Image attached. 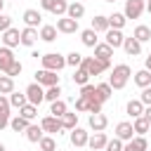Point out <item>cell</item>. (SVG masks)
<instances>
[{"label":"cell","mask_w":151,"mask_h":151,"mask_svg":"<svg viewBox=\"0 0 151 151\" xmlns=\"http://www.w3.org/2000/svg\"><path fill=\"white\" fill-rule=\"evenodd\" d=\"M9 127H12L14 132H26L28 120H26V118H21V116H17V118H12V120H9Z\"/></svg>","instance_id":"36"},{"label":"cell","mask_w":151,"mask_h":151,"mask_svg":"<svg viewBox=\"0 0 151 151\" xmlns=\"http://www.w3.org/2000/svg\"><path fill=\"white\" fill-rule=\"evenodd\" d=\"M9 99H5V94H0V111H9Z\"/></svg>","instance_id":"50"},{"label":"cell","mask_w":151,"mask_h":151,"mask_svg":"<svg viewBox=\"0 0 151 151\" xmlns=\"http://www.w3.org/2000/svg\"><path fill=\"white\" fill-rule=\"evenodd\" d=\"M130 76H132L130 66H127V64H118V66H113V71H111V76H109V85H111L113 90H123V87L127 85Z\"/></svg>","instance_id":"1"},{"label":"cell","mask_w":151,"mask_h":151,"mask_svg":"<svg viewBox=\"0 0 151 151\" xmlns=\"http://www.w3.org/2000/svg\"><path fill=\"white\" fill-rule=\"evenodd\" d=\"M14 92V78L0 76V94H12Z\"/></svg>","instance_id":"29"},{"label":"cell","mask_w":151,"mask_h":151,"mask_svg":"<svg viewBox=\"0 0 151 151\" xmlns=\"http://www.w3.org/2000/svg\"><path fill=\"white\" fill-rule=\"evenodd\" d=\"M149 120L144 118V116H139V118H134V123H132V127H134V132H139V134H144L146 130H149Z\"/></svg>","instance_id":"38"},{"label":"cell","mask_w":151,"mask_h":151,"mask_svg":"<svg viewBox=\"0 0 151 151\" xmlns=\"http://www.w3.org/2000/svg\"><path fill=\"white\" fill-rule=\"evenodd\" d=\"M139 101L144 106H151V85L149 87H142V94H139Z\"/></svg>","instance_id":"45"},{"label":"cell","mask_w":151,"mask_h":151,"mask_svg":"<svg viewBox=\"0 0 151 151\" xmlns=\"http://www.w3.org/2000/svg\"><path fill=\"white\" fill-rule=\"evenodd\" d=\"M83 64V54H78V52H71L68 57H66V66H73V68H78Z\"/></svg>","instance_id":"41"},{"label":"cell","mask_w":151,"mask_h":151,"mask_svg":"<svg viewBox=\"0 0 151 151\" xmlns=\"http://www.w3.org/2000/svg\"><path fill=\"white\" fill-rule=\"evenodd\" d=\"M111 92H113V87H111L109 83H101V85H97V99H99L101 104L111 99Z\"/></svg>","instance_id":"27"},{"label":"cell","mask_w":151,"mask_h":151,"mask_svg":"<svg viewBox=\"0 0 151 151\" xmlns=\"http://www.w3.org/2000/svg\"><path fill=\"white\" fill-rule=\"evenodd\" d=\"M59 94H61V87H59V85H52V87L45 90V99H47V101H57Z\"/></svg>","instance_id":"40"},{"label":"cell","mask_w":151,"mask_h":151,"mask_svg":"<svg viewBox=\"0 0 151 151\" xmlns=\"http://www.w3.org/2000/svg\"><path fill=\"white\" fill-rule=\"evenodd\" d=\"M76 123H78V113H68V111H66V113L61 116V127H64V130H73Z\"/></svg>","instance_id":"32"},{"label":"cell","mask_w":151,"mask_h":151,"mask_svg":"<svg viewBox=\"0 0 151 151\" xmlns=\"http://www.w3.org/2000/svg\"><path fill=\"white\" fill-rule=\"evenodd\" d=\"M90 76H99V73H104L109 66H111V61L109 59H99V57H83V64H80Z\"/></svg>","instance_id":"2"},{"label":"cell","mask_w":151,"mask_h":151,"mask_svg":"<svg viewBox=\"0 0 151 151\" xmlns=\"http://www.w3.org/2000/svg\"><path fill=\"white\" fill-rule=\"evenodd\" d=\"M83 14H85V7H83V2H71V5H68V9H66V17L76 19V21H78Z\"/></svg>","instance_id":"25"},{"label":"cell","mask_w":151,"mask_h":151,"mask_svg":"<svg viewBox=\"0 0 151 151\" xmlns=\"http://www.w3.org/2000/svg\"><path fill=\"white\" fill-rule=\"evenodd\" d=\"M42 132H45V130H42V125H28V127H26V139L35 144V142H40V139L45 137Z\"/></svg>","instance_id":"21"},{"label":"cell","mask_w":151,"mask_h":151,"mask_svg":"<svg viewBox=\"0 0 151 151\" xmlns=\"http://www.w3.org/2000/svg\"><path fill=\"white\" fill-rule=\"evenodd\" d=\"M123 40H125V35L120 33V28H109L106 31V42L116 50V47H123Z\"/></svg>","instance_id":"12"},{"label":"cell","mask_w":151,"mask_h":151,"mask_svg":"<svg viewBox=\"0 0 151 151\" xmlns=\"http://www.w3.org/2000/svg\"><path fill=\"white\" fill-rule=\"evenodd\" d=\"M66 9H68V2L66 0H54V5H52V14H66Z\"/></svg>","instance_id":"42"},{"label":"cell","mask_w":151,"mask_h":151,"mask_svg":"<svg viewBox=\"0 0 151 151\" xmlns=\"http://www.w3.org/2000/svg\"><path fill=\"white\" fill-rule=\"evenodd\" d=\"M123 47H125V52H127L130 57H137V54L142 52V42H139L134 35H132V38H125V40H123Z\"/></svg>","instance_id":"17"},{"label":"cell","mask_w":151,"mask_h":151,"mask_svg":"<svg viewBox=\"0 0 151 151\" xmlns=\"http://www.w3.org/2000/svg\"><path fill=\"white\" fill-rule=\"evenodd\" d=\"M40 125H42V130L45 132H59L61 130V118H57V116H45L42 120H40Z\"/></svg>","instance_id":"7"},{"label":"cell","mask_w":151,"mask_h":151,"mask_svg":"<svg viewBox=\"0 0 151 151\" xmlns=\"http://www.w3.org/2000/svg\"><path fill=\"white\" fill-rule=\"evenodd\" d=\"M106 151H123V139H118V137L109 139V144H106Z\"/></svg>","instance_id":"44"},{"label":"cell","mask_w":151,"mask_h":151,"mask_svg":"<svg viewBox=\"0 0 151 151\" xmlns=\"http://www.w3.org/2000/svg\"><path fill=\"white\" fill-rule=\"evenodd\" d=\"M2 42H5V47H17V45L21 42V33H19L17 28H7V31L2 33Z\"/></svg>","instance_id":"11"},{"label":"cell","mask_w":151,"mask_h":151,"mask_svg":"<svg viewBox=\"0 0 151 151\" xmlns=\"http://www.w3.org/2000/svg\"><path fill=\"white\" fill-rule=\"evenodd\" d=\"M87 139H90V137H87V132H85L83 127L76 125V127L71 130V144H73V146H87Z\"/></svg>","instance_id":"13"},{"label":"cell","mask_w":151,"mask_h":151,"mask_svg":"<svg viewBox=\"0 0 151 151\" xmlns=\"http://www.w3.org/2000/svg\"><path fill=\"white\" fill-rule=\"evenodd\" d=\"M76 111H90V99L87 97H78L76 99Z\"/></svg>","instance_id":"46"},{"label":"cell","mask_w":151,"mask_h":151,"mask_svg":"<svg viewBox=\"0 0 151 151\" xmlns=\"http://www.w3.org/2000/svg\"><path fill=\"white\" fill-rule=\"evenodd\" d=\"M132 35H134L139 42H146V40H151V28H149V26H137Z\"/></svg>","instance_id":"33"},{"label":"cell","mask_w":151,"mask_h":151,"mask_svg":"<svg viewBox=\"0 0 151 151\" xmlns=\"http://www.w3.org/2000/svg\"><path fill=\"white\" fill-rule=\"evenodd\" d=\"M40 5H42V9H52V5H54V0H40Z\"/></svg>","instance_id":"51"},{"label":"cell","mask_w":151,"mask_h":151,"mask_svg":"<svg viewBox=\"0 0 151 151\" xmlns=\"http://www.w3.org/2000/svg\"><path fill=\"white\" fill-rule=\"evenodd\" d=\"M125 21H127V17L120 14V12H113V14L109 17V26H111V28H123Z\"/></svg>","instance_id":"30"},{"label":"cell","mask_w":151,"mask_h":151,"mask_svg":"<svg viewBox=\"0 0 151 151\" xmlns=\"http://www.w3.org/2000/svg\"><path fill=\"white\" fill-rule=\"evenodd\" d=\"M35 83H40L42 87H52V85H59V76H57V71L40 68V71H35Z\"/></svg>","instance_id":"5"},{"label":"cell","mask_w":151,"mask_h":151,"mask_svg":"<svg viewBox=\"0 0 151 151\" xmlns=\"http://www.w3.org/2000/svg\"><path fill=\"white\" fill-rule=\"evenodd\" d=\"M80 97H87V99H97V87L94 85H80Z\"/></svg>","instance_id":"39"},{"label":"cell","mask_w":151,"mask_h":151,"mask_svg":"<svg viewBox=\"0 0 151 151\" xmlns=\"http://www.w3.org/2000/svg\"><path fill=\"white\" fill-rule=\"evenodd\" d=\"M94 57H99V59H109V61H111V57H113V47H111L109 42H97V45H94Z\"/></svg>","instance_id":"18"},{"label":"cell","mask_w":151,"mask_h":151,"mask_svg":"<svg viewBox=\"0 0 151 151\" xmlns=\"http://www.w3.org/2000/svg\"><path fill=\"white\" fill-rule=\"evenodd\" d=\"M146 68L151 71V52H149V57H146Z\"/></svg>","instance_id":"53"},{"label":"cell","mask_w":151,"mask_h":151,"mask_svg":"<svg viewBox=\"0 0 151 151\" xmlns=\"http://www.w3.org/2000/svg\"><path fill=\"white\" fill-rule=\"evenodd\" d=\"M19 116L26 118V120H33V118L38 116V106H35V104H24V106L19 109Z\"/></svg>","instance_id":"28"},{"label":"cell","mask_w":151,"mask_h":151,"mask_svg":"<svg viewBox=\"0 0 151 151\" xmlns=\"http://www.w3.org/2000/svg\"><path fill=\"white\" fill-rule=\"evenodd\" d=\"M87 78H90V73H87L83 66H78L76 73H73V83H76V85H87Z\"/></svg>","instance_id":"37"},{"label":"cell","mask_w":151,"mask_h":151,"mask_svg":"<svg viewBox=\"0 0 151 151\" xmlns=\"http://www.w3.org/2000/svg\"><path fill=\"white\" fill-rule=\"evenodd\" d=\"M26 99H28V104L40 106V104L45 101V90H42V85H40V83H31V85L26 87Z\"/></svg>","instance_id":"4"},{"label":"cell","mask_w":151,"mask_h":151,"mask_svg":"<svg viewBox=\"0 0 151 151\" xmlns=\"http://www.w3.org/2000/svg\"><path fill=\"white\" fill-rule=\"evenodd\" d=\"M2 7H5V0H0V14H2Z\"/></svg>","instance_id":"54"},{"label":"cell","mask_w":151,"mask_h":151,"mask_svg":"<svg viewBox=\"0 0 151 151\" xmlns=\"http://www.w3.org/2000/svg\"><path fill=\"white\" fill-rule=\"evenodd\" d=\"M142 113H144V104H142L139 99H130V101H127V116L139 118Z\"/></svg>","instance_id":"23"},{"label":"cell","mask_w":151,"mask_h":151,"mask_svg":"<svg viewBox=\"0 0 151 151\" xmlns=\"http://www.w3.org/2000/svg\"><path fill=\"white\" fill-rule=\"evenodd\" d=\"M38 144H40V149H42V151H54V149H57V142H54L52 137H42Z\"/></svg>","instance_id":"43"},{"label":"cell","mask_w":151,"mask_h":151,"mask_svg":"<svg viewBox=\"0 0 151 151\" xmlns=\"http://www.w3.org/2000/svg\"><path fill=\"white\" fill-rule=\"evenodd\" d=\"M40 61H42V68H47V71H61V68L66 66V57H61L59 52L42 54V57H40Z\"/></svg>","instance_id":"3"},{"label":"cell","mask_w":151,"mask_h":151,"mask_svg":"<svg viewBox=\"0 0 151 151\" xmlns=\"http://www.w3.org/2000/svg\"><path fill=\"white\" fill-rule=\"evenodd\" d=\"M9 125V111H0V130H5Z\"/></svg>","instance_id":"49"},{"label":"cell","mask_w":151,"mask_h":151,"mask_svg":"<svg viewBox=\"0 0 151 151\" xmlns=\"http://www.w3.org/2000/svg\"><path fill=\"white\" fill-rule=\"evenodd\" d=\"M106 2H116V0H106Z\"/></svg>","instance_id":"57"},{"label":"cell","mask_w":151,"mask_h":151,"mask_svg":"<svg viewBox=\"0 0 151 151\" xmlns=\"http://www.w3.org/2000/svg\"><path fill=\"white\" fill-rule=\"evenodd\" d=\"M14 54H12V47H0V71L7 73V68L14 64Z\"/></svg>","instance_id":"9"},{"label":"cell","mask_w":151,"mask_h":151,"mask_svg":"<svg viewBox=\"0 0 151 151\" xmlns=\"http://www.w3.org/2000/svg\"><path fill=\"white\" fill-rule=\"evenodd\" d=\"M40 19H42V14H40L38 9H26V12H24V24L31 26V28H35V26L40 24Z\"/></svg>","instance_id":"19"},{"label":"cell","mask_w":151,"mask_h":151,"mask_svg":"<svg viewBox=\"0 0 151 151\" xmlns=\"http://www.w3.org/2000/svg\"><path fill=\"white\" fill-rule=\"evenodd\" d=\"M35 40H38V31H35V28H31V26H26V28L21 31V45L31 47Z\"/></svg>","instance_id":"22"},{"label":"cell","mask_w":151,"mask_h":151,"mask_svg":"<svg viewBox=\"0 0 151 151\" xmlns=\"http://www.w3.org/2000/svg\"><path fill=\"white\" fill-rule=\"evenodd\" d=\"M92 31H97V33H106L111 26H109V17H101V14H97L94 19H92V26H90Z\"/></svg>","instance_id":"20"},{"label":"cell","mask_w":151,"mask_h":151,"mask_svg":"<svg viewBox=\"0 0 151 151\" xmlns=\"http://www.w3.org/2000/svg\"><path fill=\"white\" fill-rule=\"evenodd\" d=\"M7 28H12V19H9L7 14H0V31L5 33Z\"/></svg>","instance_id":"48"},{"label":"cell","mask_w":151,"mask_h":151,"mask_svg":"<svg viewBox=\"0 0 151 151\" xmlns=\"http://www.w3.org/2000/svg\"><path fill=\"white\" fill-rule=\"evenodd\" d=\"M149 14H151V2H149Z\"/></svg>","instance_id":"56"},{"label":"cell","mask_w":151,"mask_h":151,"mask_svg":"<svg viewBox=\"0 0 151 151\" xmlns=\"http://www.w3.org/2000/svg\"><path fill=\"white\" fill-rule=\"evenodd\" d=\"M52 106H50V113L52 116H57V118H61L64 113H66V101H61V99H57V101H50Z\"/></svg>","instance_id":"35"},{"label":"cell","mask_w":151,"mask_h":151,"mask_svg":"<svg viewBox=\"0 0 151 151\" xmlns=\"http://www.w3.org/2000/svg\"><path fill=\"white\" fill-rule=\"evenodd\" d=\"M106 144H109V139H106V134L104 132H94L90 139H87V146L92 149V151H99V149H106Z\"/></svg>","instance_id":"14"},{"label":"cell","mask_w":151,"mask_h":151,"mask_svg":"<svg viewBox=\"0 0 151 151\" xmlns=\"http://www.w3.org/2000/svg\"><path fill=\"white\" fill-rule=\"evenodd\" d=\"M9 104L14 106V109H21L24 104H28V99H26V92L21 94V92H12L9 94Z\"/></svg>","instance_id":"34"},{"label":"cell","mask_w":151,"mask_h":151,"mask_svg":"<svg viewBox=\"0 0 151 151\" xmlns=\"http://www.w3.org/2000/svg\"><path fill=\"white\" fill-rule=\"evenodd\" d=\"M21 68H24V66H21V61H14V64H12L9 68H7V73H5V76L14 78V76H19V73H21Z\"/></svg>","instance_id":"47"},{"label":"cell","mask_w":151,"mask_h":151,"mask_svg":"<svg viewBox=\"0 0 151 151\" xmlns=\"http://www.w3.org/2000/svg\"><path fill=\"white\" fill-rule=\"evenodd\" d=\"M142 116H144V118L151 123V106H144V113H142Z\"/></svg>","instance_id":"52"},{"label":"cell","mask_w":151,"mask_h":151,"mask_svg":"<svg viewBox=\"0 0 151 151\" xmlns=\"http://www.w3.org/2000/svg\"><path fill=\"white\" fill-rule=\"evenodd\" d=\"M57 31L59 33H76L78 31V21L71 19V17H64V19L57 21Z\"/></svg>","instance_id":"10"},{"label":"cell","mask_w":151,"mask_h":151,"mask_svg":"<svg viewBox=\"0 0 151 151\" xmlns=\"http://www.w3.org/2000/svg\"><path fill=\"white\" fill-rule=\"evenodd\" d=\"M134 83H137L139 87H149V85H151V71H149V68L137 71V73H134Z\"/></svg>","instance_id":"24"},{"label":"cell","mask_w":151,"mask_h":151,"mask_svg":"<svg viewBox=\"0 0 151 151\" xmlns=\"http://www.w3.org/2000/svg\"><path fill=\"white\" fill-rule=\"evenodd\" d=\"M106 125H109V118H106L104 113H92V116H90V127H92L94 132H104Z\"/></svg>","instance_id":"16"},{"label":"cell","mask_w":151,"mask_h":151,"mask_svg":"<svg viewBox=\"0 0 151 151\" xmlns=\"http://www.w3.org/2000/svg\"><path fill=\"white\" fill-rule=\"evenodd\" d=\"M144 2L146 0H125V17L127 19H139L142 12H144Z\"/></svg>","instance_id":"6"},{"label":"cell","mask_w":151,"mask_h":151,"mask_svg":"<svg viewBox=\"0 0 151 151\" xmlns=\"http://www.w3.org/2000/svg\"><path fill=\"white\" fill-rule=\"evenodd\" d=\"M0 151H7V149H5V144H0Z\"/></svg>","instance_id":"55"},{"label":"cell","mask_w":151,"mask_h":151,"mask_svg":"<svg viewBox=\"0 0 151 151\" xmlns=\"http://www.w3.org/2000/svg\"><path fill=\"white\" fill-rule=\"evenodd\" d=\"M132 132H134V127H132V123H127V120H123V123L116 125V137L123 139V142H130V139H132Z\"/></svg>","instance_id":"8"},{"label":"cell","mask_w":151,"mask_h":151,"mask_svg":"<svg viewBox=\"0 0 151 151\" xmlns=\"http://www.w3.org/2000/svg\"><path fill=\"white\" fill-rule=\"evenodd\" d=\"M146 2H151V0H146Z\"/></svg>","instance_id":"58"},{"label":"cell","mask_w":151,"mask_h":151,"mask_svg":"<svg viewBox=\"0 0 151 151\" xmlns=\"http://www.w3.org/2000/svg\"><path fill=\"white\" fill-rule=\"evenodd\" d=\"M40 38L45 42H54L57 40V26H42L40 28Z\"/></svg>","instance_id":"31"},{"label":"cell","mask_w":151,"mask_h":151,"mask_svg":"<svg viewBox=\"0 0 151 151\" xmlns=\"http://www.w3.org/2000/svg\"><path fill=\"white\" fill-rule=\"evenodd\" d=\"M80 40H83V45H85V47H94V45H97V31L85 28V31L80 33Z\"/></svg>","instance_id":"26"},{"label":"cell","mask_w":151,"mask_h":151,"mask_svg":"<svg viewBox=\"0 0 151 151\" xmlns=\"http://www.w3.org/2000/svg\"><path fill=\"white\" fill-rule=\"evenodd\" d=\"M149 149V144H146V139H144V134H139V137H132L125 146H123V151H146Z\"/></svg>","instance_id":"15"}]
</instances>
